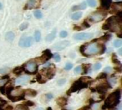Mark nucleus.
<instances>
[{"label":"nucleus","mask_w":122,"mask_h":110,"mask_svg":"<svg viewBox=\"0 0 122 110\" xmlns=\"http://www.w3.org/2000/svg\"><path fill=\"white\" fill-rule=\"evenodd\" d=\"M106 50V47L103 44H99L96 42L84 44L80 47V52L82 55L85 57L95 56L97 54H103Z\"/></svg>","instance_id":"1"},{"label":"nucleus","mask_w":122,"mask_h":110,"mask_svg":"<svg viewBox=\"0 0 122 110\" xmlns=\"http://www.w3.org/2000/svg\"><path fill=\"white\" fill-rule=\"evenodd\" d=\"M120 99L121 90L120 89H117L107 97L104 105L102 107V110H113L116 108L120 103Z\"/></svg>","instance_id":"2"},{"label":"nucleus","mask_w":122,"mask_h":110,"mask_svg":"<svg viewBox=\"0 0 122 110\" xmlns=\"http://www.w3.org/2000/svg\"><path fill=\"white\" fill-rule=\"evenodd\" d=\"M6 97L12 102H16L20 100H25L24 90H23L19 86L14 87L13 90L11 92L10 94L6 95Z\"/></svg>","instance_id":"3"},{"label":"nucleus","mask_w":122,"mask_h":110,"mask_svg":"<svg viewBox=\"0 0 122 110\" xmlns=\"http://www.w3.org/2000/svg\"><path fill=\"white\" fill-rule=\"evenodd\" d=\"M24 71L28 74H36L37 72L38 69V65L36 62L30 60L28 62H26L24 66H23Z\"/></svg>","instance_id":"4"},{"label":"nucleus","mask_w":122,"mask_h":110,"mask_svg":"<svg viewBox=\"0 0 122 110\" xmlns=\"http://www.w3.org/2000/svg\"><path fill=\"white\" fill-rule=\"evenodd\" d=\"M88 86H89V84L82 82L81 81H80L79 79H78L77 81H76V82H74L73 83L72 86L66 92V94L69 96V95H71V93L78 92V91H79V90H81L82 89H84V88H87Z\"/></svg>","instance_id":"5"},{"label":"nucleus","mask_w":122,"mask_h":110,"mask_svg":"<svg viewBox=\"0 0 122 110\" xmlns=\"http://www.w3.org/2000/svg\"><path fill=\"white\" fill-rule=\"evenodd\" d=\"M110 88H112V86L110 85V84L108 81H106L104 82H102V83L98 84L95 87V90L100 94H105L107 93V92Z\"/></svg>","instance_id":"6"},{"label":"nucleus","mask_w":122,"mask_h":110,"mask_svg":"<svg viewBox=\"0 0 122 110\" xmlns=\"http://www.w3.org/2000/svg\"><path fill=\"white\" fill-rule=\"evenodd\" d=\"M105 17H106V14L100 12V11H96L89 16V20L93 23H97V22L102 21Z\"/></svg>","instance_id":"7"},{"label":"nucleus","mask_w":122,"mask_h":110,"mask_svg":"<svg viewBox=\"0 0 122 110\" xmlns=\"http://www.w3.org/2000/svg\"><path fill=\"white\" fill-rule=\"evenodd\" d=\"M53 67V66H52ZM45 67L43 69L41 70V75H44L45 76L47 79H52V77L54 76L55 74V68H54V67Z\"/></svg>","instance_id":"8"},{"label":"nucleus","mask_w":122,"mask_h":110,"mask_svg":"<svg viewBox=\"0 0 122 110\" xmlns=\"http://www.w3.org/2000/svg\"><path fill=\"white\" fill-rule=\"evenodd\" d=\"M52 57V54L49 49H46L43 52V54L36 59V62H39L40 64L46 63L49 59H50Z\"/></svg>","instance_id":"9"},{"label":"nucleus","mask_w":122,"mask_h":110,"mask_svg":"<svg viewBox=\"0 0 122 110\" xmlns=\"http://www.w3.org/2000/svg\"><path fill=\"white\" fill-rule=\"evenodd\" d=\"M33 38L31 37H22L19 41V46L21 47H30L32 44H33Z\"/></svg>","instance_id":"10"},{"label":"nucleus","mask_w":122,"mask_h":110,"mask_svg":"<svg viewBox=\"0 0 122 110\" xmlns=\"http://www.w3.org/2000/svg\"><path fill=\"white\" fill-rule=\"evenodd\" d=\"M94 37V34L92 33H79L74 35V39L76 40H86L92 38Z\"/></svg>","instance_id":"11"},{"label":"nucleus","mask_w":122,"mask_h":110,"mask_svg":"<svg viewBox=\"0 0 122 110\" xmlns=\"http://www.w3.org/2000/svg\"><path fill=\"white\" fill-rule=\"evenodd\" d=\"M69 41H61V42H57L54 45L52 46V48L55 50H57V51H61V50H63L66 47H67L69 45Z\"/></svg>","instance_id":"12"},{"label":"nucleus","mask_w":122,"mask_h":110,"mask_svg":"<svg viewBox=\"0 0 122 110\" xmlns=\"http://www.w3.org/2000/svg\"><path fill=\"white\" fill-rule=\"evenodd\" d=\"M67 100H68L67 98H66L64 97H59L56 100V102L59 107H63L67 105V102H68Z\"/></svg>","instance_id":"13"},{"label":"nucleus","mask_w":122,"mask_h":110,"mask_svg":"<svg viewBox=\"0 0 122 110\" xmlns=\"http://www.w3.org/2000/svg\"><path fill=\"white\" fill-rule=\"evenodd\" d=\"M30 78L28 76H24V77H19L16 80V83L18 84H25L26 83H27L29 81Z\"/></svg>","instance_id":"14"},{"label":"nucleus","mask_w":122,"mask_h":110,"mask_svg":"<svg viewBox=\"0 0 122 110\" xmlns=\"http://www.w3.org/2000/svg\"><path fill=\"white\" fill-rule=\"evenodd\" d=\"M37 94V92L31 89H27L26 90H24V96L29 97H35Z\"/></svg>","instance_id":"15"},{"label":"nucleus","mask_w":122,"mask_h":110,"mask_svg":"<svg viewBox=\"0 0 122 110\" xmlns=\"http://www.w3.org/2000/svg\"><path fill=\"white\" fill-rule=\"evenodd\" d=\"M101 5L104 9H109L112 4V0H100Z\"/></svg>","instance_id":"16"},{"label":"nucleus","mask_w":122,"mask_h":110,"mask_svg":"<svg viewBox=\"0 0 122 110\" xmlns=\"http://www.w3.org/2000/svg\"><path fill=\"white\" fill-rule=\"evenodd\" d=\"M86 6H87V4H86V3L85 2V1H84L83 3H81V4H79V5H78V6H73L72 7V9H71V10L73 11H77V10H83V9H85L86 8Z\"/></svg>","instance_id":"17"},{"label":"nucleus","mask_w":122,"mask_h":110,"mask_svg":"<svg viewBox=\"0 0 122 110\" xmlns=\"http://www.w3.org/2000/svg\"><path fill=\"white\" fill-rule=\"evenodd\" d=\"M56 29H54V30L51 33H50L49 34H48V35L46 37L45 40H46V42H51V41L56 37Z\"/></svg>","instance_id":"18"},{"label":"nucleus","mask_w":122,"mask_h":110,"mask_svg":"<svg viewBox=\"0 0 122 110\" xmlns=\"http://www.w3.org/2000/svg\"><path fill=\"white\" fill-rule=\"evenodd\" d=\"M80 81H81L82 82H84V83H87L89 84V83L92 82H93V79L90 77H81L79 79Z\"/></svg>","instance_id":"19"},{"label":"nucleus","mask_w":122,"mask_h":110,"mask_svg":"<svg viewBox=\"0 0 122 110\" xmlns=\"http://www.w3.org/2000/svg\"><path fill=\"white\" fill-rule=\"evenodd\" d=\"M90 66L91 64H82V67H81V70H82V74H86L88 73L89 72V69L90 68Z\"/></svg>","instance_id":"20"},{"label":"nucleus","mask_w":122,"mask_h":110,"mask_svg":"<svg viewBox=\"0 0 122 110\" xmlns=\"http://www.w3.org/2000/svg\"><path fill=\"white\" fill-rule=\"evenodd\" d=\"M24 72V69L23 67H16V68L14 69L13 70V73L16 75H19L21 74L22 72Z\"/></svg>","instance_id":"21"},{"label":"nucleus","mask_w":122,"mask_h":110,"mask_svg":"<svg viewBox=\"0 0 122 110\" xmlns=\"http://www.w3.org/2000/svg\"><path fill=\"white\" fill-rule=\"evenodd\" d=\"M14 37H15L14 34L13 32H11V31H9V32H8V33L6 34L5 38H6V39L7 41L11 42V41L14 39Z\"/></svg>","instance_id":"22"},{"label":"nucleus","mask_w":122,"mask_h":110,"mask_svg":"<svg viewBox=\"0 0 122 110\" xmlns=\"http://www.w3.org/2000/svg\"><path fill=\"white\" fill-rule=\"evenodd\" d=\"M36 82H39V83H40V84H43V83H45V82H46V80L43 79L42 75H41L40 73H38V74H36Z\"/></svg>","instance_id":"23"},{"label":"nucleus","mask_w":122,"mask_h":110,"mask_svg":"<svg viewBox=\"0 0 122 110\" xmlns=\"http://www.w3.org/2000/svg\"><path fill=\"white\" fill-rule=\"evenodd\" d=\"M36 4V0H28L26 9H31L35 6Z\"/></svg>","instance_id":"24"},{"label":"nucleus","mask_w":122,"mask_h":110,"mask_svg":"<svg viewBox=\"0 0 122 110\" xmlns=\"http://www.w3.org/2000/svg\"><path fill=\"white\" fill-rule=\"evenodd\" d=\"M122 9V2H119V3H114L113 4V9H114L117 12L119 10H121Z\"/></svg>","instance_id":"25"},{"label":"nucleus","mask_w":122,"mask_h":110,"mask_svg":"<svg viewBox=\"0 0 122 110\" xmlns=\"http://www.w3.org/2000/svg\"><path fill=\"white\" fill-rule=\"evenodd\" d=\"M81 16H82V13L81 12H76V13H74V14H72L71 19H74V20H78Z\"/></svg>","instance_id":"26"},{"label":"nucleus","mask_w":122,"mask_h":110,"mask_svg":"<svg viewBox=\"0 0 122 110\" xmlns=\"http://www.w3.org/2000/svg\"><path fill=\"white\" fill-rule=\"evenodd\" d=\"M14 110H29L28 107L25 106L23 104H21V105H16V107L14 108Z\"/></svg>","instance_id":"27"},{"label":"nucleus","mask_w":122,"mask_h":110,"mask_svg":"<svg viewBox=\"0 0 122 110\" xmlns=\"http://www.w3.org/2000/svg\"><path fill=\"white\" fill-rule=\"evenodd\" d=\"M34 16L36 18V19H41V18H42V13L41 12V11H39V10H36V11H34Z\"/></svg>","instance_id":"28"},{"label":"nucleus","mask_w":122,"mask_h":110,"mask_svg":"<svg viewBox=\"0 0 122 110\" xmlns=\"http://www.w3.org/2000/svg\"><path fill=\"white\" fill-rule=\"evenodd\" d=\"M34 38H35L36 42H39L40 41V39H41V32L39 30H37V31H35Z\"/></svg>","instance_id":"29"},{"label":"nucleus","mask_w":122,"mask_h":110,"mask_svg":"<svg viewBox=\"0 0 122 110\" xmlns=\"http://www.w3.org/2000/svg\"><path fill=\"white\" fill-rule=\"evenodd\" d=\"M122 44V41L121 39H116L114 42V46L115 47H121Z\"/></svg>","instance_id":"30"},{"label":"nucleus","mask_w":122,"mask_h":110,"mask_svg":"<svg viewBox=\"0 0 122 110\" xmlns=\"http://www.w3.org/2000/svg\"><path fill=\"white\" fill-rule=\"evenodd\" d=\"M112 62H113L114 64H117V65H121V63H120V62L119 61V59L116 57L115 54H114L113 56H112Z\"/></svg>","instance_id":"31"},{"label":"nucleus","mask_w":122,"mask_h":110,"mask_svg":"<svg viewBox=\"0 0 122 110\" xmlns=\"http://www.w3.org/2000/svg\"><path fill=\"white\" fill-rule=\"evenodd\" d=\"M107 77V73H105V72H102V73H101L99 75H98V76L97 77V80H99V79H106Z\"/></svg>","instance_id":"32"},{"label":"nucleus","mask_w":122,"mask_h":110,"mask_svg":"<svg viewBox=\"0 0 122 110\" xmlns=\"http://www.w3.org/2000/svg\"><path fill=\"white\" fill-rule=\"evenodd\" d=\"M23 105H24L25 106H26V107H33V106H34V103L33 102H31V101H29V100H25L24 102V103H23Z\"/></svg>","instance_id":"33"},{"label":"nucleus","mask_w":122,"mask_h":110,"mask_svg":"<svg viewBox=\"0 0 122 110\" xmlns=\"http://www.w3.org/2000/svg\"><path fill=\"white\" fill-rule=\"evenodd\" d=\"M87 3L91 7H94L97 5V2L95 0H87Z\"/></svg>","instance_id":"34"},{"label":"nucleus","mask_w":122,"mask_h":110,"mask_svg":"<svg viewBox=\"0 0 122 110\" xmlns=\"http://www.w3.org/2000/svg\"><path fill=\"white\" fill-rule=\"evenodd\" d=\"M28 26H29V24H28L27 22H24V23H23V24H21L20 25L19 29L21 30V31H23V30L26 29L28 27Z\"/></svg>","instance_id":"35"},{"label":"nucleus","mask_w":122,"mask_h":110,"mask_svg":"<svg viewBox=\"0 0 122 110\" xmlns=\"http://www.w3.org/2000/svg\"><path fill=\"white\" fill-rule=\"evenodd\" d=\"M111 37H112V35H111V34H106L104 37H101V39L104 40V41H108V40H109V39H111Z\"/></svg>","instance_id":"36"},{"label":"nucleus","mask_w":122,"mask_h":110,"mask_svg":"<svg viewBox=\"0 0 122 110\" xmlns=\"http://www.w3.org/2000/svg\"><path fill=\"white\" fill-rule=\"evenodd\" d=\"M6 82L4 85L0 86V92L2 94H5V92H6Z\"/></svg>","instance_id":"37"},{"label":"nucleus","mask_w":122,"mask_h":110,"mask_svg":"<svg viewBox=\"0 0 122 110\" xmlns=\"http://www.w3.org/2000/svg\"><path fill=\"white\" fill-rule=\"evenodd\" d=\"M117 78H110V79H109V82H110V85L112 86V87H113V86H114L115 85V84L117 83Z\"/></svg>","instance_id":"38"},{"label":"nucleus","mask_w":122,"mask_h":110,"mask_svg":"<svg viewBox=\"0 0 122 110\" xmlns=\"http://www.w3.org/2000/svg\"><path fill=\"white\" fill-rule=\"evenodd\" d=\"M102 67V64L100 63H96L94 65V71H98L101 69Z\"/></svg>","instance_id":"39"},{"label":"nucleus","mask_w":122,"mask_h":110,"mask_svg":"<svg viewBox=\"0 0 122 110\" xmlns=\"http://www.w3.org/2000/svg\"><path fill=\"white\" fill-rule=\"evenodd\" d=\"M53 57H54V59L56 62H59V61H60V59H61V57H60L59 54H57V53L54 54V56H53Z\"/></svg>","instance_id":"40"},{"label":"nucleus","mask_w":122,"mask_h":110,"mask_svg":"<svg viewBox=\"0 0 122 110\" xmlns=\"http://www.w3.org/2000/svg\"><path fill=\"white\" fill-rule=\"evenodd\" d=\"M72 67H73V64H72L71 63H67V64H66L64 69H65V70L69 71V70H70L71 69H72Z\"/></svg>","instance_id":"41"},{"label":"nucleus","mask_w":122,"mask_h":110,"mask_svg":"<svg viewBox=\"0 0 122 110\" xmlns=\"http://www.w3.org/2000/svg\"><path fill=\"white\" fill-rule=\"evenodd\" d=\"M81 72V67H76L74 69V73L76 74H79Z\"/></svg>","instance_id":"42"},{"label":"nucleus","mask_w":122,"mask_h":110,"mask_svg":"<svg viewBox=\"0 0 122 110\" xmlns=\"http://www.w3.org/2000/svg\"><path fill=\"white\" fill-rule=\"evenodd\" d=\"M60 37H61V38H65V37H67V35H68V33H67V31H61V32H60Z\"/></svg>","instance_id":"43"},{"label":"nucleus","mask_w":122,"mask_h":110,"mask_svg":"<svg viewBox=\"0 0 122 110\" xmlns=\"http://www.w3.org/2000/svg\"><path fill=\"white\" fill-rule=\"evenodd\" d=\"M9 70V68H7V67H4V68H2V69H0V74H5V73H6Z\"/></svg>","instance_id":"44"},{"label":"nucleus","mask_w":122,"mask_h":110,"mask_svg":"<svg viewBox=\"0 0 122 110\" xmlns=\"http://www.w3.org/2000/svg\"><path fill=\"white\" fill-rule=\"evenodd\" d=\"M66 82V79H61L58 81V85L59 86H62L64 84H65Z\"/></svg>","instance_id":"45"},{"label":"nucleus","mask_w":122,"mask_h":110,"mask_svg":"<svg viewBox=\"0 0 122 110\" xmlns=\"http://www.w3.org/2000/svg\"><path fill=\"white\" fill-rule=\"evenodd\" d=\"M112 69L111 68V67H107L104 68V72L105 73H109V72H112Z\"/></svg>","instance_id":"46"},{"label":"nucleus","mask_w":122,"mask_h":110,"mask_svg":"<svg viewBox=\"0 0 122 110\" xmlns=\"http://www.w3.org/2000/svg\"><path fill=\"white\" fill-rule=\"evenodd\" d=\"M6 104V101H5L4 100H3L2 98L0 97V107H1L3 105H4Z\"/></svg>","instance_id":"47"},{"label":"nucleus","mask_w":122,"mask_h":110,"mask_svg":"<svg viewBox=\"0 0 122 110\" xmlns=\"http://www.w3.org/2000/svg\"><path fill=\"white\" fill-rule=\"evenodd\" d=\"M53 94H51V93H47L46 94V99L47 100H51L52 98H53Z\"/></svg>","instance_id":"48"},{"label":"nucleus","mask_w":122,"mask_h":110,"mask_svg":"<svg viewBox=\"0 0 122 110\" xmlns=\"http://www.w3.org/2000/svg\"><path fill=\"white\" fill-rule=\"evenodd\" d=\"M89 105H94V103H95V100L93 99V98H90L89 100Z\"/></svg>","instance_id":"49"},{"label":"nucleus","mask_w":122,"mask_h":110,"mask_svg":"<svg viewBox=\"0 0 122 110\" xmlns=\"http://www.w3.org/2000/svg\"><path fill=\"white\" fill-rule=\"evenodd\" d=\"M9 75H4V76L0 77V79L4 80V79H9Z\"/></svg>","instance_id":"50"},{"label":"nucleus","mask_w":122,"mask_h":110,"mask_svg":"<svg viewBox=\"0 0 122 110\" xmlns=\"http://www.w3.org/2000/svg\"><path fill=\"white\" fill-rule=\"evenodd\" d=\"M6 110H14V108L12 107V106H10V105H9V106H7V107H6Z\"/></svg>","instance_id":"51"},{"label":"nucleus","mask_w":122,"mask_h":110,"mask_svg":"<svg viewBox=\"0 0 122 110\" xmlns=\"http://www.w3.org/2000/svg\"><path fill=\"white\" fill-rule=\"evenodd\" d=\"M114 69H115V70H117V72H121V69H121V66L115 67V68H114Z\"/></svg>","instance_id":"52"},{"label":"nucleus","mask_w":122,"mask_h":110,"mask_svg":"<svg viewBox=\"0 0 122 110\" xmlns=\"http://www.w3.org/2000/svg\"><path fill=\"white\" fill-rule=\"evenodd\" d=\"M119 55H122V49H119Z\"/></svg>","instance_id":"53"},{"label":"nucleus","mask_w":122,"mask_h":110,"mask_svg":"<svg viewBox=\"0 0 122 110\" xmlns=\"http://www.w3.org/2000/svg\"><path fill=\"white\" fill-rule=\"evenodd\" d=\"M97 109H98V105H94L93 110H97Z\"/></svg>","instance_id":"54"},{"label":"nucleus","mask_w":122,"mask_h":110,"mask_svg":"<svg viewBox=\"0 0 122 110\" xmlns=\"http://www.w3.org/2000/svg\"><path fill=\"white\" fill-rule=\"evenodd\" d=\"M90 89H91V91H92V92H96V90H95V88H91Z\"/></svg>","instance_id":"55"},{"label":"nucleus","mask_w":122,"mask_h":110,"mask_svg":"<svg viewBox=\"0 0 122 110\" xmlns=\"http://www.w3.org/2000/svg\"><path fill=\"white\" fill-rule=\"evenodd\" d=\"M35 110H44L43 108H36Z\"/></svg>","instance_id":"56"},{"label":"nucleus","mask_w":122,"mask_h":110,"mask_svg":"<svg viewBox=\"0 0 122 110\" xmlns=\"http://www.w3.org/2000/svg\"><path fill=\"white\" fill-rule=\"evenodd\" d=\"M46 110H52V108L49 107H48V108L46 109Z\"/></svg>","instance_id":"57"},{"label":"nucleus","mask_w":122,"mask_h":110,"mask_svg":"<svg viewBox=\"0 0 122 110\" xmlns=\"http://www.w3.org/2000/svg\"><path fill=\"white\" fill-rule=\"evenodd\" d=\"M2 9V4L0 3V9Z\"/></svg>","instance_id":"58"}]
</instances>
